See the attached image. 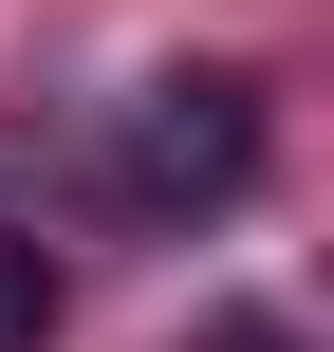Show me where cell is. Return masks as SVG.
I'll return each instance as SVG.
<instances>
[{"label":"cell","instance_id":"1","mask_svg":"<svg viewBox=\"0 0 334 352\" xmlns=\"http://www.w3.org/2000/svg\"><path fill=\"white\" fill-rule=\"evenodd\" d=\"M130 186L149 204H242L260 186V74H149V111H130Z\"/></svg>","mask_w":334,"mask_h":352},{"label":"cell","instance_id":"2","mask_svg":"<svg viewBox=\"0 0 334 352\" xmlns=\"http://www.w3.org/2000/svg\"><path fill=\"white\" fill-rule=\"evenodd\" d=\"M56 334V260H37V241H0V352H37Z\"/></svg>","mask_w":334,"mask_h":352}]
</instances>
